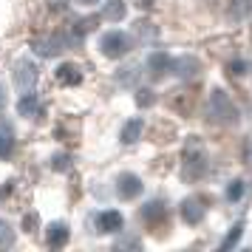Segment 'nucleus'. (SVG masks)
<instances>
[{
  "instance_id": "nucleus-21",
  "label": "nucleus",
  "mask_w": 252,
  "mask_h": 252,
  "mask_svg": "<svg viewBox=\"0 0 252 252\" xmlns=\"http://www.w3.org/2000/svg\"><path fill=\"white\" fill-rule=\"evenodd\" d=\"M14 244V232H12V227L6 224V221H0V250L3 247H12Z\"/></svg>"
},
{
  "instance_id": "nucleus-8",
  "label": "nucleus",
  "mask_w": 252,
  "mask_h": 252,
  "mask_svg": "<svg viewBox=\"0 0 252 252\" xmlns=\"http://www.w3.org/2000/svg\"><path fill=\"white\" fill-rule=\"evenodd\" d=\"M122 224H125V218H122L119 210H105V213L96 216V227H99V232H119Z\"/></svg>"
},
{
  "instance_id": "nucleus-12",
  "label": "nucleus",
  "mask_w": 252,
  "mask_h": 252,
  "mask_svg": "<svg viewBox=\"0 0 252 252\" xmlns=\"http://www.w3.org/2000/svg\"><path fill=\"white\" fill-rule=\"evenodd\" d=\"M139 216L145 218L148 224H159V221L167 218V207L161 204V201H148V204L142 207V213H139Z\"/></svg>"
},
{
  "instance_id": "nucleus-16",
  "label": "nucleus",
  "mask_w": 252,
  "mask_h": 252,
  "mask_svg": "<svg viewBox=\"0 0 252 252\" xmlns=\"http://www.w3.org/2000/svg\"><path fill=\"white\" fill-rule=\"evenodd\" d=\"M139 139H142V119L125 122V127H122V142H125V145H133Z\"/></svg>"
},
{
  "instance_id": "nucleus-17",
  "label": "nucleus",
  "mask_w": 252,
  "mask_h": 252,
  "mask_svg": "<svg viewBox=\"0 0 252 252\" xmlns=\"http://www.w3.org/2000/svg\"><path fill=\"white\" fill-rule=\"evenodd\" d=\"M14 153V133L12 127H0V159H9Z\"/></svg>"
},
{
  "instance_id": "nucleus-11",
  "label": "nucleus",
  "mask_w": 252,
  "mask_h": 252,
  "mask_svg": "<svg viewBox=\"0 0 252 252\" xmlns=\"http://www.w3.org/2000/svg\"><path fill=\"white\" fill-rule=\"evenodd\" d=\"M182 218L187 224H198L201 218H204V207L198 198H184L182 201Z\"/></svg>"
},
{
  "instance_id": "nucleus-20",
  "label": "nucleus",
  "mask_w": 252,
  "mask_h": 252,
  "mask_svg": "<svg viewBox=\"0 0 252 252\" xmlns=\"http://www.w3.org/2000/svg\"><path fill=\"white\" fill-rule=\"evenodd\" d=\"M241 229H244V224H235V227L229 229V235L224 241H221V250H229V247H235L238 244V238H241Z\"/></svg>"
},
{
  "instance_id": "nucleus-6",
  "label": "nucleus",
  "mask_w": 252,
  "mask_h": 252,
  "mask_svg": "<svg viewBox=\"0 0 252 252\" xmlns=\"http://www.w3.org/2000/svg\"><path fill=\"white\" fill-rule=\"evenodd\" d=\"M198 68H201V63H198L193 54H184V57L173 60V65H170V71L179 80H193L195 74H198Z\"/></svg>"
},
{
  "instance_id": "nucleus-5",
  "label": "nucleus",
  "mask_w": 252,
  "mask_h": 252,
  "mask_svg": "<svg viewBox=\"0 0 252 252\" xmlns=\"http://www.w3.org/2000/svg\"><path fill=\"white\" fill-rule=\"evenodd\" d=\"M65 37H60V34H54V37H37V40H32V48H34L40 57H57L60 51L65 48Z\"/></svg>"
},
{
  "instance_id": "nucleus-28",
  "label": "nucleus",
  "mask_w": 252,
  "mask_h": 252,
  "mask_svg": "<svg viewBox=\"0 0 252 252\" xmlns=\"http://www.w3.org/2000/svg\"><path fill=\"white\" fill-rule=\"evenodd\" d=\"M80 3H88V6H91V3H96V0H80Z\"/></svg>"
},
{
  "instance_id": "nucleus-3",
  "label": "nucleus",
  "mask_w": 252,
  "mask_h": 252,
  "mask_svg": "<svg viewBox=\"0 0 252 252\" xmlns=\"http://www.w3.org/2000/svg\"><path fill=\"white\" fill-rule=\"evenodd\" d=\"M99 48H102L105 57L119 60V57H125L127 51H130V37H127L125 32H108V34L99 40Z\"/></svg>"
},
{
  "instance_id": "nucleus-23",
  "label": "nucleus",
  "mask_w": 252,
  "mask_h": 252,
  "mask_svg": "<svg viewBox=\"0 0 252 252\" xmlns=\"http://www.w3.org/2000/svg\"><path fill=\"white\" fill-rule=\"evenodd\" d=\"M241 195H244V182H229L227 198H229V201H241Z\"/></svg>"
},
{
  "instance_id": "nucleus-9",
  "label": "nucleus",
  "mask_w": 252,
  "mask_h": 252,
  "mask_svg": "<svg viewBox=\"0 0 252 252\" xmlns=\"http://www.w3.org/2000/svg\"><path fill=\"white\" fill-rule=\"evenodd\" d=\"M65 241H68V227H65L63 221H54V224L46 227V244L48 247H65Z\"/></svg>"
},
{
  "instance_id": "nucleus-27",
  "label": "nucleus",
  "mask_w": 252,
  "mask_h": 252,
  "mask_svg": "<svg viewBox=\"0 0 252 252\" xmlns=\"http://www.w3.org/2000/svg\"><path fill=\"white\" fill-rule=\"evenodd\" d=\"M6 111V94H3V88H0V114Z\"/></svg>"
},
{
  "instance_id": "nucleus-25",
  "label": "nucleus",
  "mask_w": 252,
  "mask_h": 252,
  "mask_svg": "<svg viewBox=\"0 0 252 252\" xmlns=\"http://www.w3.org/2000/svg\"><path fill=\"white\" fill-rule=\"evenodd\" d=\"M23 227L29 229V232H32V229L37 227V213H29V216L23 218Z\"/></svg>"
},
{
  "instance_id": "nucleus-24",
  "label": "nucleus",
  "mask_w": 252,
  "mask_h": 252,
  "mask_svg": "<svg viewBox=\"0 0 252 252\" xmlns=\"http://www.w3.org/2000/svg\"><path fill=\"white\" fill-rule=\"evenodd\" d=\"M122 247H125V250H136V247H139V241H133V238L116 241V250H122Z\"/></svg>"
},
{
  "instance_id": "nucleus-29",
  "label": "nucleus",
  "mask_w": 252,
  "mask_h": 252,
  "mask_svg": "<svg viewBox=\"0 0 252 252\" xmlns=\"http://www.w3.org/2000/svg\"><path fill=\"white\" fill-rule=\"evenodd\" d=\"M250 161H252V156H250Z\"/></svg>"
},
{
  "instance_id": "nucleus-19",
  "label": "nucleus",
  "mask_w": 252,
  "mask_h": 252,
  "mask_svg": "<svg viewBox=\"0 0 252 252\" xmlns=\"http://www.w3.org/2000/svg\"><path fill=\"white\" fill-rule=\"evenodd\" d=\"M247 71H250V63H247V60H232V63L227 65V74H229V77H244Z\"/></svg>"
},
{
  "instance_id": "nucleus-22",
  "label": "nucleus",
  "mask_w": 252,
  "mask_h": 252,
  "mask_svg": "<svg viewBox=\"0 0 252 252\" xmlns=\"http://www.w3.org/2000/svg\"><path fill=\"white\" fill-rule=\"evenodd\" d=\"M71 167V159L65 156V153H57V156H51V170L57 173H65Z\"/></svg>"
},
{
  "instance_id": "nucleus-15",
  "label": "nucleus",
  "mask_w": 252,
  "mask_h": 252,
  "mask_svg": "<svg viewBox=\"0 0 252 252\" xmlns=\"http://www.w3.org/2000/svg\"><path fill=\"white\" fill-rule=\"evenodd\" d=\"M17 111H20V116H37L40 114V102H37L34 94L26 91L23 96H20V102H17Z\"/></svg>"
},
{
  "instance_id": "nucleus-2",
  "label": "nucleus",
  "mask_w": 252,
  "mask_h": 252,
  "mask_svg": "<svg viewBox=\"0 0 252 252\" xmlns=\"http://www.w3.org/2000/svg\"><path fill=\"white\" fill-rule=\"evenodd\" d=\"M207 173V153L198 136H190L184 145V176L187 179H201Z\"/></svg>"
},
{
  "instance_id": "nucleus-4",
  "label": "nucleus",
  "mask_w": 252,
  "mask_h": 252,
  "mask_svg": "<svg viewBox=\"0 0 252 252\" xmlns=\"http://www.w3.org/2000/svg\"><path fill=\"white\" fill-rule=\"evenodd\" d=\"M14 85L20 91H34V85H37V65L34 63L17 60V65H14Z\"/></svg>"
},
{
  "instance_id": "nucleus-18",
  "label": "nucleus",
  "mask_w": 252,
  "mask_h": 252,
  "mask_svg": "<svg viewBox=\"0 0 252 252\" xmlns=\"http://www.w3.org/2000/svg\"><path fill=\"white\" fill-rule=\"evenodd\" d=\"M136 105L139 108H150V105H156V94L150 91V88H139L136 91Z\"/></svg>"
},
{
  "instance_id": "nucleus-14",
  "label": "nucleus",
  "mask_w": 252,
  "mask_h": 252,
  "mask_svg": "<svg viewBox=\"0 0 252 252\" xmlns=\"http://www.w3.org/2000/svg\"><path fill=\"white\" fill-rule=\"evenodd\" d=\"M125 14H127L125 0H108V3H105V9H102V17H105V20H114V23H119Z\"/></svg>"
},
{
  "instance_id": "nucleus-13",
  "label": "nucleus",
  "mask_w": 252,
  "mask_h": 252,
  "mask_svg": "<svg viewBox=\"0 0 252 252\" xmlns=\"http://www.w3.org/2000/svg\"><path fill=\"white\" fill-rule=\"evenodd\" d=\"M170 65H173V60L167 57L164 51H156V54H150V57H148V68H150V74H156V77L167 74Z\"/></svg>"
},
{
  "instance_id": "nucleus-7",
  "label": "nucleus",
  "mask_w": 252,
  "mask_h": 252,
  "mask_svg": "<svg viewBox=\"0 0 252 252\" xmlns=\"http://www.w3.org/2000/svg\"><path fill=\"white\" fill-rule=\"evenodd\" d=\"M142 193V179L133 176V173H122L119 179H116V195L119 198H136Z\"/></svg>"
},
{
  "instance_id": "nucleus-10",
  "label": "nucleus",
  "mask_w": 252,
  "mask_h": 252,
  "mask_svg": "<svg viewBox=\"0 0 252 252\" xmlns=\"http://www.w3.org/2000/svg\"><path fill=\"white\" fill-rule=\"evenodd\" d=\"M57 82L60 85H80L82 82L80 65H74V63H63V65L57 68Z\"/></svg>"
},
{
  "instance_id": "nucleus-26",
  "label": "nucleus",
  "mask_w": 252,
  "mask_h": 252,
  "mask_svg": "<svg viewBox=\"0 0 252 252\" xmlns=\"http://www.w3.org/2000/svg\"><path fill=\"white\" fill-rule=\"evenodd\" d=\"M12 184H14V182H6L3 187H0V198H6V195L12 193Z\"/></svg>"
},
{
  "instance_id": "nucleus-1",
  "label": "nucleus",
  "mask_w": 252,
  "mask_h": 252,
  "mask_svg": "<svg viewBox=\"0 0 252 252\" xmlns=\"http://www.w3.org/2000/svg\"><path fill=\"white\" fill-rule=\"evenodd\" d=\"M207 114H210V119H216L218 125H235L238 122V108H235V102L221 88H216V91L210 94Z\"/></svg>"
}]
</instances>
